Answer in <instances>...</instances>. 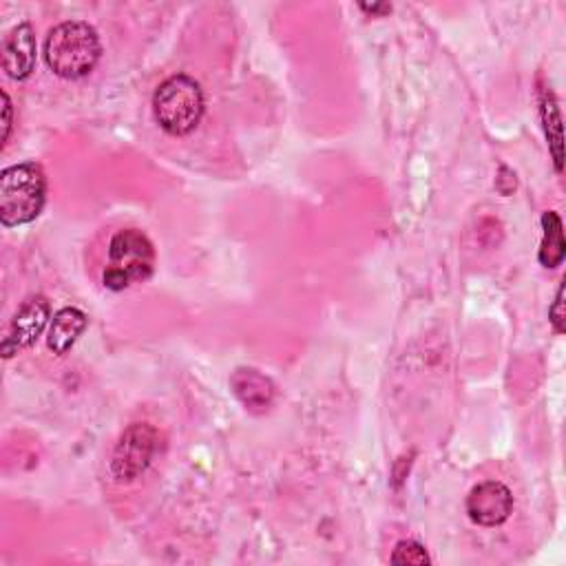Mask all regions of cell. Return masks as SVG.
I'll use <instances>...</instances> for the list:
<instances>
[{
	"label": "cell",
	"instance_id": "1",
	"mask_svg": "<svg viewBox=\"0 0 566 566\" xmlns=\"http://www.w3.org/2000/svg\"><path fill=\"white\" fill-rule=\"evenodd\" d=\"M103 45L98 32L81 21L61 23L45 41L47 67L65 81L87 78L100 63Z\"/></svg>",
	"mask_w": 566,
	"mask_h": 566
},
{
	"label": "cell",
	"instance_id": "2",
	"mask_svg": "<svg viewBox=\"0 0 566 566\" xmlns=\"http://www.w3.org/2000/svg\"><path fill=\"white\" fill-rule=\"evenodd\" d=\"M47 178L34 162L17 164L0 175V222L6 228L25 226L45 209Z\"/></svg>",
	"mask_w": 566,
	"mask_h": 566
},
{
	"label": "cell",
	"instance_id": "3",
	"mask_svg": "<svg viewBox=\"0 0 566 566\" xmlns=\"http://www.w3.org/2000/svg\"><path fill=\"white\" fill-rule=\"evenodd\" d=\"M206 100L200 83L186 74L167 78L153 96V116L162 131L184 138L197 129L204 118Z\"/></svg>",
	"mask_w": 566,
	"mask_h": 566
},
{
	"label": "cell",
	"instance_id": "4",
	"mask_svg": "<svg viewBox=\"0 0 566 566\" xmlns=\"http://www.w3.org/2000/svg\"><path fill=\"white\" fill-rule=\"evenodd\" d=\"M153 266L156 248L151 239L138 228L120 231L109 244V264L103 284L114 292L127 290L134 284L147 281L153 275Z\"/></svg>",
	"mask_w": 566,
	"mask_h": 566
},
{
	"label": "cell",
	"instance_id": "5",
	"mask_svg": "<svg viewBox=\"0 0 566 566\" xmlns=\"http://www.w3.org/2000/svg\"><path fill=\"white\" fill-rule=\"evenodd\" d=\"M158 453V431L149 423L131 425L118 440L111 456V476L120 484L138 480Z\"/></svg>",
	"mask_w": 566,
	"mask_h": 566
},
{
	"label": "cell",
	"instance_id": "6",
	"mask_svg": "<svg viewBox=\"0 0 566 566\" xmlns=\"http://www.w3.org/2000/svg\"><path fill=\"white\" fill-rule=\"evenodd\" d=\"M50 317H52L50 301L43 295L30 297L21 306V310L14 314L12 325L3 339V345H0L3 356L12 359L14 354H19V350L34 345L39 341V337L43 334V330L47 328Z\"/></svg>",
	"mask_w": 566,
	"mask_h": 566
},
{
	"label": "cell",
	"instance_id": "7",
	"mask_svg": "<svg viewBox=\"0 0 566 566\" xmlns=\"http://www.w3.org/2000/svg\"><path fill=\"white\" fill-rule=\"evenodd\" d=\"M467 513L478 526H500L513 513V495L506 484L487 480L469 491Z\"/></svg>",
	"mask_w": 566,
	"mask_h": 566
},
{
	"label": "cell",
	"instance_id": "8",
	"mask_svg": "<svg viewBox=\"0 0 566 566\" xmlns=\"http://www.w3.org/2000/svg\"><path fill=\"white\" fill-rule=\"evenodd\" d=\"M36 34L30 23L19 25L3 43V70L12 81H28L36 70Z\"/></svg>",
	"mask_w": 566,
	"mask_h": 566
},
{
	"label": "cell",
	"instance_id": "9",
	"mask_svg": "<svg viewBox=\"0 0 566 566\" xmlns=\"http://www.w3.org/2000/svg\"><path fill=\"white\" fill-rule=\"evenodd\" d=\"M235 396L244 403V407L253 414L266 412L275 401V385L268 376L253 367H242L231 378Z\"/></svg>",
	"mask_w": 566,
	"mask_h": 566
},
{
	"label": "cell",
	"instance_id": "10",
	"mask_svg": "<svg viewBox=\"0 0 566 566\" xmlns=\"http://www.w3.org/2000/svg\"><path fill=\"white\" fill-rule=\"evenodd\" d=\"M87 323H89V319L83 310L63 308L52 321V328H50V334H47V348L54 354L65 356L78 343V339L87 330Z\"/></svg>",
	"mask_w": 566,
	"mask_h": 566
},
{
	"label": "cell",
	"instance_id": "11",
	"mask_svg": "<svg viewBox=\"0 0 566 566\" xmlns=\"http://www.w3.org/2000/svg\"><path fill=\"white\" fill-rule=\"evenodd\" d=\"M566 255V242H564V228L557 213L546 211L542 215V244L537 259L544 268H557L564 261Z\"/></svg>",
	"mask_w": 566,
	"mask_h": 566
},
{
	"label": "cell",
	"instance_id": "12",
	"mask_svg": "<svg viewBox=\"0 0 566 566\" xmlns=\"http://www.w3.org/2000/svg\"><path fill=\"white\" fill-rule=\"evenodd\" d=\"M540 111H542V122H544V134L548 140V149L555 162V169L562 171V118H559V109L557 103L553 98L551 92H542V103H540Z\"/></svg>",
	"mask_w": 566,
	"mask_h": 566
},
{
	"label": "cell",
	"instance_id": "13",
	"mask_svg": "<svg viewBox=\"0 0 566 566\" xmlns=\"http://www.w3.org/2000/svg\"><path fill=\"white\" fill-rule=\"evenodd\" d=\"M392 564H409V566H425L429 564L427 551L418 542H398L392 553Z\"/></svg>",
	"mask_w": 566,
	"mask_h": 566
},
{
	"label": "cell",
	"instance_id": "14",
	"mask_svg": "<svg viewBox=\"0 0 566 566\" xmlns=\"http://www.w3.org/2000/svg\"><path fill=\"white\" fill-rule=\"evenodd\" d=\"M548 319H551V325H553V330L557 332V334H562L564 332V323H566V312H564V284L559 286V290H557V297H555V301H553V306H551V310H548Z\"/></svg>",
	"mask_w": 566,
	"mask_h": 566
},
{
	"label": "cell",
	"instance_id": "15",
	"mask_svg": "<svg viewBox=\"0 0 566 566\" xmlns=\"http://www.w3.org/2000/svg\"><path fill=\"white\" fill-rule=\"evenodd\" d=\"M3 103H6V118H3V145H8V140H10V134H12V100H10V96H8V92H3Z\"/></svg>",
	"mask_w": 566,
	"mask_h": 566
},
{
	"label": "cell",
	"instance_id": "16",
	"mask_svg": "<svg viewBox=\"0 0 566 566\" xmlns=\"http://www.w3.org/2000/svg\"><path fill=\"white\" fill-rule=\"evenodd\" d=\"M361 10L370 14H387L392 12V6H361Z\"/></svg>",
	"mask_w": 566,
	"mask_h": 566
}]
</instances>
